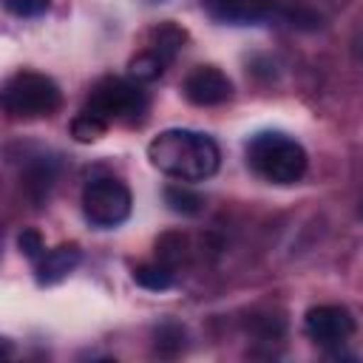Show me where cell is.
<instances>
[{"mask_svg":"<svg viewBox=\"0 0 363 363\" xmlns=\"http://www.w3.org/2000/svg\"><path fill=\"white\" fill-rule=\"evenodd\" d=\"M150 164L176 179V182H204L221 164V150L213 136L187 130V128H167L156 133L147 145Z\"/></svg>","mask_w":363,"mask_h":363,"instance_id":"1","label":"cell"},{"mask_svg":"<svg viewBox=\"0 0 363 363\" xmlns=\"http://www.w3.org/2000/svg\"><path fill=\"white\" fill-rule=\"evenodd\" d=\"M244 156H247L250 170L258 179H264L269 184H281V187L301 182L309 167L303 145L281 130L252 133L244 145Z\"/></svg>","mask_w":363,"mask_h":363,"instance_id":"2","label":"cell"},{"mask_svg":"<svg viewBox=\"0 0 363 363\" xmlns=\"http://www.w3.org/2000/svg\"><path fill=\"white\" fill-rule=\"evenodd\" d=\"M62 105L60 85L40 71H17L3 85V108L11 119H43Z\"/></svg>","mask_w":363,"mask_h":363,"instance_id":"3","label":"cell"},{"mask_svg":"<svg viewBox=\"0 0 363 363\" xmlns=\"http://www.w3.org/2000/svg\"><path fill=\"white\" fill-rule=\"evenodd\" d=\"M147 94L142 88V82L136 79H125V77H102L99 82H94L85 108L96 116H102L108 125L119 122V125H139L147 113Z\"/></svg>","mask_w":363,"mask_h":363,"instance_id":"4","label":"cell"},{"mask_svg":"<svg viewBox=\"0 0 363 363\" xmlns=\"http://www.w3.org/2000/svg\"><path fill=\"white\" fill-rule=\"evenodd\" d=\"M133 210V196L125 182L113 176H94L82 187V213L91 227L113 230L128 221Z\"/></svg>","mask_w":363,"mask_h":363,"instance_id":"5","label":"cell"},{"mask_svg":"<svg viewBox=\"0 0 363 363\" xmlns=\"http://www.w3.org/2000/svg\"><path fill=\"white\" fill-rule=\"evenodd\" d=\"M303 332L320 349H337L354 335V315L340 303H320L306 312Z\"/></svg>","mask_w":363,"mask_h":363,"instance_id":"6","label":"cell"},{"mask_svg":"<svg viewBox=\"0 0 363 363\" xmlns=\"http://www.w3.org/2000/svg\"><path fill=\"white\" fill-rule=\"evenodd\" d=\"M201 6L224 26H258L281 17L278 0H201Z\"/></svg>","mask_w":363,"mask_h":363,"instance_id":"7","label":"cell"},{"mask_svg":"<svg viewBox=\"0 0 363 363\" xmlns=\"http://www.w3.org/2000/svg\"><path fill=\"white\" fill-rule=\"evenodd\" d=\"M182 94L187 102H193L199 108H213V105H224L233 96V82L216 65H196L184 77Z\"/></svg>","mask_w":363,"mask_h":363,"instance_id":"8","label":"cell"},{"mask_svg":"<svg viewBox=\"0 0 363 363\" xmlns=\"http://www.w3.org/2000/svg\"><path fill=\"white\" fill-rule=\"evenodd\" d=\"M57 170H60V164L51 156H31L23 164V170H20V190H23V196L34 207H43L48 201L51 187L57 182Z\"/></svg>","mask_w":363,"mask_h":363,"instance_id":"9","label":"cell"},{"mask_svg":"<svg viewBox=\"0 0 363 363\" xmlns=\"http://www.w3.org/2000/svg\"><path fill=\"white\" fill-rule=\"evenodd\" d=\"M79 261H82L79 244H60V247L48 250V252L37 261L34 278H37L40 286H54V284H60L62 278H68V275L79 267Z\"/></svg>","mask_w":363,"mask_h":363,"instance_id":"10","label":"cell"},{"mask_svg":"<svg viewBox=\"0 0 363 363\" xmlns=\"http://www.w3.org/2000/svg\"><path fill=\"white\" fill-rule=\"evenodd\" d=\"M187 40H190L187 28H182V26L173 23V20H164V23H159L156 28H150V51L159 54L167 65L182 54V48L187 45Z\"/></svg>","mask_w":363,"mask_h":363,"instance_id":"11","label":"cell"},{"mask_svg":"<svg viewBox=\"0 0 363 363\" xmlns=\"http://www.w3.org/2000/svg\"><path fill=\"white\" fill-rule=\"evenodd\" d=\"M162 196H164L167 210H173L176 216L193 218V216H199L204 210V196L199 190H193L190 184H167Z\"/></svg>","mask_w":363,"mask_h":363,"instance_id":"12","label":"cell"},{"mask_svg":"<svg viewBox=\"0 0 363 363\" xmlns=\"http://www.w3.org/2000/svg\"><path fill=\"white\" fill-rule=\"evenodd\" d=\"M176 281V269L162 264V261H153V264H139L133 267V284L142 286V289H150V292H164L170 289Z\"/></svg>","mask_w":363,"mask_h":363,"instance_id":"13","label":"cell"},{"mask_svg":"<svg viewBox=\"0 0 363 363\" xmlns=\"http://www.w3.org/2000/svg\"><path fill=\"white\" fill-rule=\"evenodd\" d=\"M184 340H187V332H184V326L176 323V320H164V323H159L156 332H153V349H156V354H162V357H176V354H182V352H184Z\"/></svg>","mask_w":363,"mask_h":363,"instance_id":"14","label":"cell"},{"mask_svg":"<svg viewBox=\"0 0 363 363\" xmlns=\"http://www.w3.org/2000/svg\"><path fill=\"white\" fill-rule=\"evenodd\" d=\"M187 255V235L182 230H167L156 238V261L167 264V267H179Z\"/></svg>","mask_w":363,"mask_h":363,"instance_id":"15","label":"cell"},{"mask_svg":"<svg viewBox=\"0 0 363 363\" xmlns=\"http://www.w3.org/2000/svg\"><path fill=\"white\" fill-rule=\"evenodd\" d=\"M164 68H167V62H164L159 54H153L150 48L139 51V54L130 57V62H128V74H130V79H136V82H153V79H159V77L164 74Z\"/></svg>","mask_w":363,"mask_h":363,"instance_id":"16","label":"cell"},{"mask_svg":"<svg viewBox=\"0 0 363 363\" xmlns=\"http://www.w3.org/2000/svg\"><path fill=\"white\" fill-rule=\"evenodd\" d=\"M108 122L102 119V116H96V113H91L88 108H82L74 119H71V136L77 139V142H96V139H102L105 133H108Z\"/></svg>","mask_w":363,"mask_h":363,"instance_id":"17","label":"cell"},{"mask_svg":"<svg viewBox=\"0 0 363 363\" xmlns=\"http://www.w3.org/2000/svg\"><path fill=\"white\" fill-rule=\"evenodd\" d=\"M17 250H20L28 261L37 264V261L45 255V241H43L40 230H37V227H23V230L17 233Z\"/></svg>","mask_w":363,"mask_h":363,"instance_id":"18","label":"cell"},{"mask_svg":"<svg viewBox=\"0 0 363 363\" xmlns=\"http://www.w3.org/2000/svg\"><path fill=\"white\" fill-rule=\"evenodd\" d=\"M3 6L9 14H14L20 20H34L51 9V0H3Z\"/></svg>","mask_w":363,"mask_h":363,"instance_id":"19","label":"cell"},{"mask_svg":"<svg viewBox=\"0 0 363 363\" xmlns=\"http://www.w3.org/2000/svg\"><path fill=\"white\" fill-rule=\"evenodd\" d=\"M252 329H255V335L261 340H278L284 335L286 323L278 315H264V318H252Z\"/></svg>","mask_w":363,"mask_h":363,"instance_id":"20","label":"cell"},{"mask_svg":"<svg viewBox=\"0 0 363 363\" xmlns=\"http://www.w3.org/2000/svg\"><path fill=\"white\" fill-rule=\"evenodd\" d=\"M357 54H360V60H363V40H360V48H357Z\"/></svg>","mask_w":363,"mask_h":363,"instance_id":"21","label":"cell"},{"mask_svg":"<svg viewBox=\"0 0 363 363\" xmlns=\"http://www.w3.org/2000/svg\"><path fill=\"white\" fill-rule=\"evenodd\" d=\"M360 218H363V199H360Z\"/></svg>","mask_w":363,"mask_h":363,"instance_id":"22","label":"cell"}]
</instances>
